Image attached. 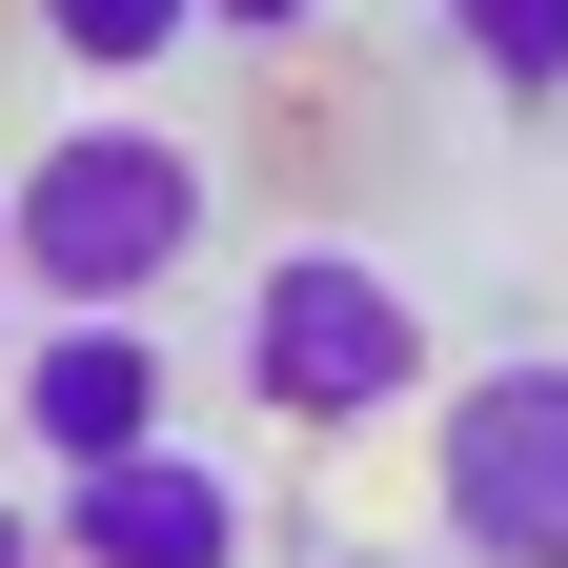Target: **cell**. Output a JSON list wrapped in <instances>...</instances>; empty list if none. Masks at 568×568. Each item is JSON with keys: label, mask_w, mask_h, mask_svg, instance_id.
Here are the masks:
<instances>
[{"label": "cell", "mask_w": 568, "mask_h": 568, "mask_svg": "<svg viewBox=\"0 0 568 568\" xmlns=\"http://www.w3.org/2000/svg\"><path fill=\"white\" fill-rule=\"evenodd\" d=\"M203 264V142L163 122H61L21 163V305H163V284Z\"/></svg>", "instance_id": "obj_1"}, {"label": "cell", "mask_w": 568, "mask_h": 568, "mask_svg": "<svg viewBox=\"0 0 568 568\" xmlns=\"http://www.w3.org/2000/svg\"><path fill=\"white\" fill-rule=\"evenodd\" d=\"M244 406H264V426H305V447H345V426L426 406V305H406L366 244H284V264L244 284Z\"/></svg>", "instance_id": "obj_2"}, {"label": "cell", "mask_w": 568, "mask_h": 568, "mask_svg": "<svg viewBox=\"0 0 568 568\" xmlns=\"http://www.w3.org/2000/svg\"><path fill=\"white\" fill-rule=\"evenodd\" d=\"M426 508L467 568H568V366H487L426 406Z\"/></svg>", "instance_id": "obj_3"}, {"label": "cell", "mask_w": 568, "mask_h": 568, "mask_svg": "<svg viewBox=\"0 0 568 568\" xmlns=\"http://www.w3.org/2000/svg\"><path fill=\"white\" fill-rule=\"evenodd\" d=\"M244 548H264L244 467H203L183 426L122 447V467H61V568H244Z\"/></svg>", "instance_id": "obj_4"}, {"label": "cell", "mask_w": 568, "mask_h": 568, "mask_svg": "<svg viewBox=\"0 0 568 568\" xmlns=\"http://www.w3.org/2000/svg\"><path fill=\"white\" fill-rule=\"evenodd\" d=\"M163 345H142V305H61L21 366H0V406L41 426V467H122V447H163Z\"/></svg>", "instance_id": "obj_5"}, {"label": "cell", "mask_w": 568, "mask_h": 568, "mask_svg": "<svg viewBox=\"0 0 568 568\" xmlns=\"http://www.w3.org/2000/svg\"><path fill=\"white\" fill-rule=\"evenodd\" d=\"M183 41H203V0H41V61H61V82H163Z\"/></svg>", "instance_id": "obj_6"}, {"label": "cell", "mask_w": 568, "mask_h": 568, "mask_svg": "<svg viewBox=\"0 0 568 568\" xmlns=\"http://www.w3.org/2000/svg\"><path fill=\"white\" fill-rule=\"evenodd\" d=\"M487 102H568V0H426Z\"/></svg>", "instance_id": "obj_7"}, {"label": "cell", "mask_w": 568, "mask_h": 568, "mask_svg": "<svg viewBox=\"0 0 568 568\" xmlns=\"http://www.w3.org/2000/svg\"><path fill=\"white\" fill-rule=\"evenodd\" d=\"M41 345V305H21V183H0V366Z\"/></svg>", "instance_id": "obj_8"}, {"label": "cell", "mask_w": 568, "mask_h": 568, "mask_svg": "<svg viewBox=\"0 0 568 568\" xmlns=\"http://www.w3.org/2000/svg\"><path fill=\"white\" fill-rule=\"evenodd\" d=\"M325 0H203V41H305Z\"/></svg>", "instance_id": "obj_9"}, {"label": "cell", "mask_w": 568, "mask_h": 568, "mask_svg": "<svg viewBox=\"0 0 568 568\" xmlns=\"http://www.w3.org/2000/svg\"><path fill=\"white\" fill-rule=\"evenodd\" d=\"M0 568H61V548H41V508H21V487H0Z\"/></svg>", "instance_id": "obj_10"}]
</instances>
